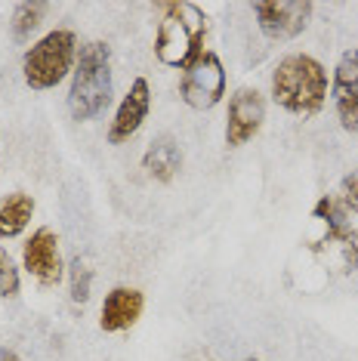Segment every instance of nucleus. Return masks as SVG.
<instances>
[{
	"mask_svg": "<svg viewBox=\"0 0 358 361\" xmlns=\"http://www.w3.org/2000/svg\"><path fill=\"white\" fill-rule=\"evenodd\" d=\"M142 167L145 173L152 179H158V183H170L179 167H183V152H179L176 139L173 136H158L154 142L149 145V152L142 154Z\"/></svg>",
	"mask_w": 358,
	"mask_h": 361,
	"instance_id": "nucleus-12",
	"label": "nucleus"
},
{
	"mask_svg": "<svg viewBox=\"0 0 358 361\" xmlns=\"http://www.w3.org/2000/svg\"><path fill=\"white\" fill-rule=\"evenodd\" d=\"M0 361H22L16 352H10V349H0Z\"/></svg>",
	"mask_w": 358,
	"mask_h": 361,
	"instance_id": "nucleus-19",
	"label": "nucleus"
},
{
	"mask_svg": "<svg viewBox=\"0 0 358 361\" xmlns=\"http://www.w3.org/2000/svg\"><path fill=\"white\" fill-rule=\"evenodd\" d=\"M111 102V50L102 40L80 47L75 71H71L68 111L75 121H90Z\"/></svg>",
	"mask_w": 358,
	"mask_h": 361,
	"instance_id": "nucleus-3",
	"label": "nucleus"
},
{
	"mask_svg": "<svg viewBox=\"0 0 358 361\" xmlns=\"http://www.w3.org/2000/svg\"><path fill=\"white\" fill-rule=\"evenodd\" d=\"M331 244L340 247V257H343V272H355L358 269V228L349 226L343 235H337Z\"/></svg>",
	"mask_w": 358,
	"mask_h": 361,
	"instance_id": "nucleus-17",
	"label": "nucleus"
},
{
	"mask_svg": "<svg viewBox=\"0 0 358 361\" xmlns=\"http://www.w3.org/2000/svg\"><path fill=\"white\" fill-rule=\"evenodd\" d=\"M179 96L195 111H207L226 96V68L214 50H201L179 80Z\"/></svg>",
	"mask_w": 358,
	"mask_h": 361,
	"instance_id": "nucleus-5",
	"label": "nucleus"
},
{
	"mask_svg": "<svg viewBox=\"0 0 358 361\" xmlns=\"http://www.w3.org/2000/svg\"><path fill=\"white\" fill-rule=\"evenodd\" d=\"M149 109H152V90H149V80L145 78H136L130 93L121 99L118 105V114L109 127V142L111 145H121L127 142L136 130L142 127V121L149 118Z\"/></svg>",
	"mask_w": 358,
	"mask_h": 361,
	"instance_id": "nucleus-10",
	"label": "nucleus"
},
{
	"mask_svg": "<svg viewBox=\"0 0 358 361\" xmlns=\"http://www.w3.org/2000/svg\"><path fill=\"white\" fill-rule=\"evenodd\" d=\"M22 262H25L28 275L37 278V284L56 287L62 281V253H59V238L53 228H37L35 235L25 241L22 247Z\"/></svg>",
	"mask_w": 358,
	"mask_h": 361,
	"instance_id": "nucleus-8",
	"label": "nucleus"
},
{
	"mask_svg": "<svg viewBox=\"0 0 358 361\" xmlns=\"http://www.w3.org/2000/svg\"><path fill=\"white\" fill-rule=\"evenodd\" d=\"M90 281H93V269L87 266V259L78 257L71 262V300L87 302L90 300Z\"/></svg>",
	"mask_w": 358,
	"mask_h": 361,
	"instance_id": "nucleus-15",
	"label": "nucleus"
},
{
	"mask_svg": "<svg viewBox=\"0 0 358 361\" xmlns=\"http://www.w3.org/2000/svg\"><path fill=\"white\" fill-rule=\"evenodd\" d=\"M272 99L284 111L312 118L328 102V71L315 56L290 53L272 71Z\"/></svg>",
	"mask_w": 358,
	"mask_h": 361,
	"instance_id": "nucleus-1",
	"label": "nucleus"
},
{
	"mask_svg": "<svg viewBox=\"0 0 358 361\" xmlns=\"http://www.w3.org/2000/svg\"><path fill=\"white\" fill-rule=\"evenodd\" d=\"M254 13L259 31L268 40H290L303 35V28L309 25L312 4L309 0H263V4H254Z\"/></svg>",
	"mask_w": 358,
	"mask_h": 361,
	"instance_id": "nucleus-6",
	"label": "nucleus"
},
{
	"mask_svg": "<svg viewBox=\"0 0 358 361\" xmlns=\"http://www.w3.org/2000/svg\"><path fill=\"white\" fill-rule=\"evenodd\" d=\"M145 309V297L136 287H115V290L105 297L102 302V315H99V327L105 334H121L130 331L136 322H140Z\"/></svg>",
	"mask_w": 358,
	"mask_h": 361,
	"instance_id": "nucleus-11",
	"label": "nucleus"
},
{
	"mask_svg": "<svg viewBox=\"0 0 358 361\" xmlns=\"http://www.w3.org/2000/svg\"><path fill=\"white\" fill-rule=\"evenodd\" d=\"M35 216V198L25 192H13L0 198V241L22 235Z\"/></svg>",
	"mask_w": 358,
	"mask_h": 361,
	"instance_id": "nucleus-13",
	"label": "nucleus"
},
{
	"mask_svg": "<svg viewBox=\"0 0 358 361\" xmlns=\"http://www.w3.org/2000/svg\"><path fill=\"white\" fill-rule=\"evenodd\" d=\"M19 293V269H16L13 257L0 247V297L13 300Z\"/></svg>",
	"mask_w": 358,
	"mask_h": 361,
	"instance_id": "nucleus-16",
	"label": "nucleus"
},
{
	"mask_svg": "<svg viewBox=\"0 0 358 361\" xmlns=\"http://www.w3.org/2000/svg\"><path fill=\"white\" fill-rule=\"evenodd\" d=\"M333 105L340 127L346 133H358V47L346 50L333 68Z\"/></svg>",
	"mask_w": 358,
	"mask_h": 361,
	"instance_id": "nucleus-9",
	"label": "nucleus"
},
{
	"mask_svg": "<svg viewBox=\"0 0 358 361\" xmlns=\"http://www.w3.org/2000/svg\"><path fill=\"white\" fill-rule=\"evenodd\" d=\"M75 59H78V35L68 28H56L25 50V59H22L25 84L31 90H50L62 84Z\"/></svg>",
	"mask_w": 358,
	"mask_h": 361,
	"instance_id": "nucleus-4",
	"label": "nucleus"
},
{
	"mask_svg": "<svg viewBox=\"0 0 358 361\" xmlns=\"http://www.w3.org/2000/svg\"><path fill=\"white\" fill-rule=\"evenodd\" d=\"M266 121V99L259 90L241 87L229 99V118H226V145L229 149H241L250 142Z\"/></svg>",
	"mask_w": 358,
	"mask_h": 361,
	"instance_id": "nucleus-7",
	"label": "nucleus"
},
{
	"mask_svg": "<svg viewBox=\"0 0 358 361\" xmlns=\"http://www.w3.org/2000/svg\"><path fill=\"white\" fill-rule=\"evenodd\" d=\"M340 204H343L346 213H358V170H352L349 176H343L340 183Z\"/></svg>",
	"mask_w": 358,
	"mask_h": 361,
	"instance_id": "nucleus-18",
	"label": "nucleus"
},
{
	"mask_svg": "<svg viewBox=\"0 0 358 361\" xmlns=\"http://www.w3.org/2000/svg\"><path fill=\"white\" fill-rule=\"evenodd\" d=\"M207 35V16L189 0L161 6L158 35H154V56L167 68L185 71L201 56V44Z\"/></svg>",
	"mask_w": 358,
	"mask_h": 361,
	"instance_id": "nucleus-2",
	"label": "nucleus"
},
{
	"mask_svg": "<svg viewBox=\"0 0 358 361\" xmlns=\"http://www.w3.org/2000/svg\"><path fill=\"white\" fill-rule=\"evenodd\" d=\"M47 10H50L47 4H19L13 10V35L19 40H25L31 31L40 25V19H44Z\"/></svg>",
	"mask_w": 358,
	"mask_h": 361,
	"instance_id": "nucleus-14",
	"label": "nucleus"
},
{
	"mask_svg": "<svg viewBox=\"0 0 358 361\" xmlns=\"http://www.w3.org/2000/svg\"><path fill=\"white\" fill-rule=\"evenodd\" d=\"M244 361H259V358H244Z\"/></svg>",
	"mask_w": 358,
	"mask_h": 361,
	"instance_id": "nucleus-20",
	"label": "nucleus"
}]
</instances>
